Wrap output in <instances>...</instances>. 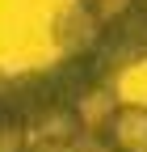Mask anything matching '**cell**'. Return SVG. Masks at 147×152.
Wrapping results in <instances>:
<instances>
[{"label":"cell","mask_w":147,"mask_h":152,"mask_svg":"<svg viewBox=\"0 0 147 152\" xmlns=\"http://www.w3.org/2000/svg\"><path fill=\"white\" fill-rule=\"evenodd\" d=\"M76 152H109L105 144H88V148H76Z\"/></svg>","instance_id":"obj_4"},{"label":"cell","mask_w":147,"mask_h":152,"mask_svg":"<svg viewBox=\"0 0 147 152\" xmlns=\"http://www.w3.org/2000/svg\"><path fill=\"white\" fill-rule=\"evenodd\" d=\"M80 144H71V140H42V144H34L30 152H76Z\"/></svg>","instance_id":"obj_3"},{"label":"cell","mask_w":147,"mask_h":152,"mask_svg":"<svg viewBox=\"0 0 147 152\" xmlns=\"http://www.w3.org/2000/svg\"><path fill=\"white\" fill-rule=\"evenodd\" d=\"M0 85H4V76H0Z\"/></svg>","instance_id":"obj_5"},{"label":"cell","mask_w":147,"mask_h":152,"mask_svg":"<svg viewBox=\"0 0 147 152\" xmlns=\"http://www.w3.org/2000/svg\"><path fill=\"white\" fill-rule=\"evenodd\" d=\"M25 135H30L25 110L17 106L13 89L4 80V85H0V152H25Z\"/></svg>","instance_id":"obj_2"},{"label":"cell","mask_w":147,"mask_h":152,"mask_svg":"<svg viewBox=\"0 0 147 152\" xmlns=\"http://www.w3.org/2000/svg\"><path fill=\"white\" fill-rule=\"evenodd\" d=\"M97 144L109 152H147V106H114L97 123Z\"/></svg>","instance_id":"obj_1"}]
</instances>
